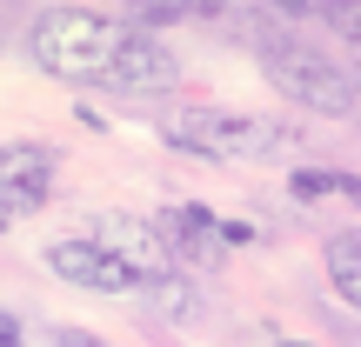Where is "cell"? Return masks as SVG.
<instances>
[{
    "label": "cell",
    "mask_w": 361,
    "mask_h": 347,
    "mask_svg": "<svg viewBox=\"0 0 361 347\" xmlns=\"http://www.w3.org/2000/svg\"><path fill=\"white\" fill-rule=\"evenodd\" d=\"M154 127H161V141L174 154H194V160H288V154H301V134L288 120L234 114V107H201V101L168 107Z\"/></svg>",
    "instance_id": "cell-1"
},
{
    "label": "cell",
    "mask_w": 361,
    "mask_h": 347,
    "mask_svg": "<svg viewBox=\"0 0 361 347\" xmlns=\"http://www.w3.org/2000/svg\"><path fill=\"white\" fill-rule=\"evenodd\" d=\"M54 174H61V154L47 141H13L0 147V214L20 220V214H40L54 194Z\"/></svg>",
    "instance_id": "cell-5"
},
{
    "label": "cell",
    "mask_w": 361,
    "mask_h": 347,
    "mask_svg": "<svg viewBox=\"0 0 361 347\" xmlns=\"http://www.w3.org/2000/svg\"><path fill=\"white\" fill-rule=\"evenodd\" d=\"M295 201H361V174H328V168H301L288 174Z\"/></svg>",
    "instance_id": "cell-10"
},
{
    "label": "cell",
    "mask_w": 361,
    "mask_h": 347,
    "mask_svg": "<svg viewBox=\"0 0 361 347\" xmlns=\"http://www.w3.org/2000/svg\"><path fill=\"white\" fill-rule=\"evenodd\" d=\"M281 347H295V341H281Z\"/></svg>",
    "instance_id": "cell-13"
},
{
    "label": "cell",
    "mask_w": 361,
    "mask_h": 347,
    "mask_svg": "<svg viewBox=\"0 0 361 347\" xmlns=\"http://www.w3.org/2000/svg\"><path fill=\"white\" fill-rule=\"evenodd\" d=\"M322 267H328V287H335L341 301L361 314V227H341V234H328V247H322Z\"/></svg>",
    "instance_id": "cell-9"
},
{
    "label": "cell",
    "mask_w": 361,
    "mask_h": 347,
    "mask_svg": "<svg viewBox=\"0 0 361 347\" xmlns=\"http://www.w3.org/2000/svg\"><path fill=\"white\" fill-rule=\"evenodd\" d=\"M154 227L168 241L174 267H214V260H228V234H221V220L207 207H161Z\"/></svg>",
    "instance_id": "cell-8"
},
{
    "label": "cell",
    "mask_w": 361,
    "mask_h": 347,
    "mask_svg": "<svg viewBox=\"0 0 361 347\" xmlns=\"http://www.w3.org/2000/svg\"><path fill=\"white\" fill-rule=\"evenodd\" d=\"M255 53H261V67H268V80L295 107H308V114H355V107H361V80L341 61H328L322 47H308V40L268 34Z\"/></svg>",
    "instance_id": "cell-3"
},
{
    "label": "cell",
    "mask_w": 361,
    "mask_h": 347,
    "mask_svg": "<svg viewBox=\"0 0 361 347\" xmlns=\"http://www.w3.org/2000/svg\"><path fill=\"white\" fill-rule=\"evenodd\" d=\"M87 241L107 247V254L141 281V294H147L154 281H174V254H168V241H161V227H154L147 214H94Z\"/></svg>",
    "instance_id": "cell-4"
},
{
    "label": "cell",
    "mask_w": 361,
    "mask_h": 347,
    "mask_svg": "<svg viewBox=\"0 0 361 347\" xmlns=\"http://www.w3.org/2000/svg\"><path fill=\"white\" fill-rule=\"evenodd\" d=\"M322 20H328V27H341L348 40H361V7H328Z\"/></svg>",
    "instance_id": "cell-11"
},
{
    "label": "cell",
    "mask_w": 361,
    "mask_h": 347,
    "mask_svg": "<svg viewBox=\"0 0 361 347\" xmlns=\"http://www.w3.org/2000/svg\"><path fill=\"white\" fill-rule=\"evenodd\" d=\"M0 347H27V341H20V321H13L7 308H0Z\"/></svg>",
    "instance_id": "cell-12"
},
{
    "label": "cell",
    "mask_w": 361,
    "mask_h": 347,
    "mask_svg": "<svg viewBox=\"0 0 361 347\" xmlns=\"http://www.w3.org/2000/svg\"><path fill=\"white\" fill-rule=\"evenodd\" d=\"M180 87V61H174V47H161L154 34H141V27H128L121 34V53H114V67H107V94H174Z\"/></svg>",
    "instance_id": "cell-6"
},
{
    "label": "cell",
    "mask_w": 361,
    "mask_h": 347,
    "mask_svg": "<svg viewBox=\"0 0 361 347\" xmlns=\"http://www.w3.org/2000/svg\"><path fill=\"white\" fill-rule=\"evenodd\" d=\"M47 274H54V281H67V287H80V294H141V281H134L107 247H94L87 234L54 241L47 247Z\"/></svg>",
    "instance_id": "cell-7"
},
{
    "label": "cell",
    "mask_w": 361,
    "mask_h": 347,
    "mask_svg": "<svg viewBox=\"0 0 361 347\" xmlns=\"http://www.w3.org/2000/svg\"><path fill=\"white\" fill-rule=\"evenodd\" d=\"M128 20L121 13H87V7H54L27 27V53L40 74L74 80V87H107V67L121 53Z\"/></svg>",
    "instance_id": "cell-2"
}]
</instances>
